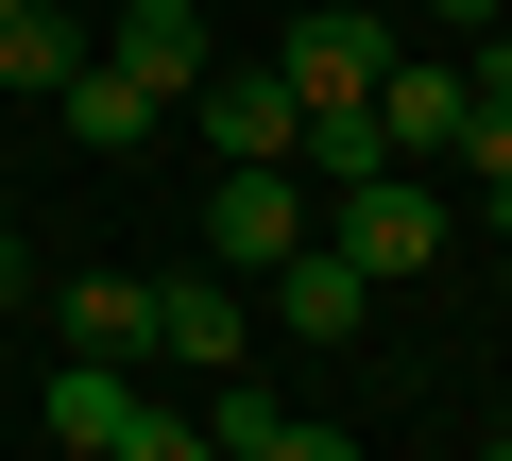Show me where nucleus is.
I'll return each instance as SVG.
<instances>
[{
    "label": "nucleus",
    "mask_w": 512,
    "mask_h": 461,
    "mask_svg": "<svg viewBox=\"0 0 512 461\" xmlns=\"http://www.w3.org/2000/svg\"><path fill=\"white\" fill-rule=\"evenodd\" d=\"M325 240L393 291V274H427L444 257V171H376V188H325Z\"/></svg>",
    "instance_id": "nucleus-1"
},
{
    "label": "nucleus",
    "mask_w": 512,
    "mask_h": 461,
    "mask_svg": "<svg viewBox=\"0 0 512 461\" xmlns=\"http://www.w3.org/2000/svg\"><path fill=\"white\" fill-rule=\"evenodd\" d=\"M188 120H205V154H222V171H291V120H308V103H291V69H274V52H256V69H222V52H205Z\"/></svg>",
    "instance_id": "nucleus-2"
},
{
    "label": "nucleus",
    "mask_w": 512,
    "mask_h": 461,
    "mask_svg": "<svg viewBox=\"0 0 512 461\" xmlns=\"http://www.w3.org/2000/svg\"><path fill=\"white\" fill-rule=\"evenodd\" d=\"M308 240V171H222L205 188V274H274Z\"/></svg>",
    "instance_id": "nucleus-3"
},
{
    "label": "nucleus",
    "mask_w": 512,
    "mask_h": 461,
    "mask_svg": "<svg viewBox=\"0 0 512 461\" xmlns=\"http://www.w3.org/2000/svg\"><path fill=\"white\" fill-rule=\"evenodd\" d=\"M256 291H274L256 325H308V342H359V325H376V274H359V257L325 240V222H308V240H291L274 274H256Z\"/></svg>",
    "instance_id": "nucleus-4"
},
{
    "label": "nucleus",
    "mask_w": 512,
    "mask_h": 461,
    "mask_svg": "<svg viewBox=\"0 0 512 461\" xmlns=\"http://www.w3.org/2000/svg\"><path fill=\"white\" fill-rule=\"evenodd\" d=\"M274 69H291V103H376V69H393V18L325 0V18H291V35H274Z\"/></svg>",
    "instance_id": "nucleus-5"
},
{
    "label": "nucleus",
    "mask_w": 512,
    "mask_h": 461,
    "mask_svg": "<svg viewBox=\"0 0 512 461\" xmlns=\"http://www.w3.org/2000/svg\"><path fill=\"white\" fill-rule=\"evenodd\" d=\"M461 52H393L376 69V137H393V171H444V137H461Z\"/></svg>",
    "instance_id": "nucleus-6"
},
{
    "label": "nucleus",
    "mask_w": 512,
    "mask_h": 461,
    "mask_svg": "<svg viewBox=\"0 0 512 461\" xmlns=\"http://www.w3.org/2000/svg\"><path fill=\"white\" fill-rule=\"evenodd\" d=\"M154 359H188V376H222V359H256V308H239V274H154Z\"/></svg>",
    "instance_id": "nucleus-7"
},
{
    "label": "nucleus",
    "mask_w": 512,
    "mask_h": 461,
    "mask_svg": "<svg viewBox=\"0 0 512 461\" xmlns=\"http://www.w3.org/2000/svg\"><path fill=\"white\" fill-rule=\"evenodd\" d=\"M103 69H137L154 103H188L205 86V0H120V18H103Z\"/></svg>",
    "instance_id": "nucleus-8"
},
{
    "label": "nucleus",
    "mask_w": 512,
    "mask_h": 461,
    "mask_svg": "<svg viewBox=\"0 0 512 461\" xmlns=\"http://www.w3.org/2000/svg\"><path fill=\"white\" fill-rule=\"evenodd\" d=\"M52 120H69V137H86V154H154V120H171V103H154V86H137V69H103V52H86V69H69V86H52Z\"/></svg>",
    "instance_id": "nucleus-9"
},
{
    "label": "nucleus",
    "mask_w": 512,
    "mask_h": 461,
    "mask_svg": "<svg viewBox=\"0 0 512 461\" xmlns=\"http://www.w3.org/2000/svg\"><path fill=\"white\" fill-rule=\"evenodd\" d=\"M52 325H69V359H154V274H69Z\"/></svg>",
    "instance_id": "nucleus-10"
},
{
    "label": "nucleus",
    "mask_w": 512,
    "mask_h": 461,
    "mask_svg": "<svg viewBox=\"0 0 512 461\" xmlns=\"http://www.w3.org/2000/svg\"><path fill=\"white\" fill-rule=\"evenodd\" d=\"M120 410H137V359H69V376L35 393V427H52L69 461H103V444H120Z\"/></svg>",
    "instance_id": "nucleus-11"
},
{
    "label": "nucleus",
    "mask_w": 512,
    "mask_h": 461,
    "mask_svg": "<svg viewBox=\"0 0 512 461\" xmlns=\"http://www.w3.org/2000/svg\"><path fill=\"white\" fill-rule=\"evenodd\" d=\"M86 52H103V35H69L52 0H18V18H0V86H35V103H52V86H69Z\"/></svg>",
    "instance_id": "nucleus-12"
},
{
    "label": "nucleus",
    "mask_w": 512,
    "mask_h": 461,
    "mask_svg": "<svg viewBox=\"0 0 512 461\" xmlns=\"http://www.w3.org/2000/svg\"><path fill=\"white\" fill-rule=\"evenodd\" d=\"M103 461H222V444H205V427H188V410H154V393H137V410H120V444H103Z\"/></svg>",
    "instance_id": "nucleus-13"
},
{
    "label": "nucleus",
    "mask_w": 512,
    "mask_h": 461,
    "mask_svg": "<svg viewBox=\"0 0 512 461\" xmlns=\"http://www.w3.org/2000/svg\"><path fill=\"white\" fill-rule=\"evenodd\" d=\"M239 461H359L342 427H308V410H274V444H239Z\"/></svg>",
    "instance_id": "nucleus-14"
},
{
    "label": "nucleus",
    "mask_w": 512,
    "mask_h": 461,
    "mask_svg": "<svg viewBox=\"0 0 512 461\" xmlns=\"http://www.w3.org/2000/svg\"><path fill=\"white\" fill-rule=\"evenodd\" d=\"M427 18H444V35H495V18H512V0H427Z\"/></svg>",
    "instance_id": "nucleus-15"
},
{
    "label": "nucleus",
    "mask_w": 512,
    "mask_h": 461,
    "mask_svg": "<svg viewBox=\"0 0 512 461\" xmlns=\"http://www.w3.org/2000/svg\"><path fill=\"white\" fill-rule=\"evenodd\" d=\"M0 240H18V171H0Z\"/></svg>",
    "instance_id": "nucleus-16"
},
{
    "label": "nucleus",
    "mask_w": 512,
    "mask_h": 461,
    "mask_svg": "<svg viewBox=\"0 0 512 461\" xmlns=\"http://www.w3.org/2000/svg\"><path fill=\"white\" fill-rule=\"evenodd\" d=\"M478 461H512V444H478Z\"/></svg>",
    "instance_id": "nucleus-17"
},
{
    "label": "nucleus",
    "mask_w": 512,
    "mask_h": 461,
    "mask_svg": "<svg viewBox=\"0 0 512 461\" xmlns=\"http://www.w3.org/2000/svg\"><path fill=\"white\" fill-rule=\"evenodd\" d=\"M0 18H18V0H0Z\"/></svg>",
    "instance_id": "nucleus-18"
},
{
    "label": "nucleus",
    "mask_w": 512,
    "mask_h": 461,
    "mask_svg": "<svg viewBox=\"0 0 512 461\" xmlns=\"http://www.w3.org/2000/svg\"><path fill=\"white\" fill-rule=\"evenodd\" d=\"M0 376H18V359H0Z\"/></svg>",
    "instance_id": "nucleus-19"
}]
</instances>
